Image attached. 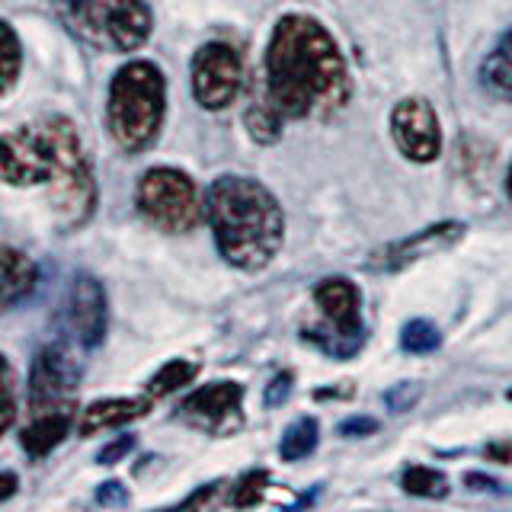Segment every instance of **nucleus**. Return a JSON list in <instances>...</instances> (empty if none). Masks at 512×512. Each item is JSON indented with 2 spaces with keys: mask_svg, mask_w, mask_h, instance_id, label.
<instances>
[{
  "mask_svg": "<svg viewBox=\"0 0 512 512\" xmlns=\"http://www.w3.org/2000/svg\"><path fill=\"white\" fill-rule=\"evenodd\" d=\"M349 71L333 36L304 13H288L266 48V100L288 119L343 106Z\"/></svg>",
  "mask_w": 512,
  "mask_h": 512,
  "instance_id": "nucleus-1",
  "label": "nucleus"
},
{
  "mask_svg": "<svg viewBox=\"0 0 512 512\" xmlns=\"http://www.w3.org/2000/svg\"><path fill=\"white\" fill-rule=\"evenodd\" d=\"M205 215L221 256L237 269H263L282 247V205L250 176H218L208 186Z\"/></svg>",
  "mask_w": 512,
  "mask_h": 512,
  "instance_id": "nucleus-2",
  "label": "nucleus"
},
{
  "mask_svg": "<svg viewBox=\"0 0 512 512\" xmlns=\"http://www.w3.org/2000/svg\"><path fill=\"white\" fill-rule=\"evenodd\" d=\"M167 112V84L157 64L128 61L109 84L106 122L122 151H144L157 138Z\"/></svg>",
  "mask_w": 512,
  "mask_h": 512,
  "instance_id": "nucleus-3",
  "label": "nucleus"
},
{
  "mask_svg": "<svg viewBox=\"0 0 512 512\" xmlns=\"http://www.w3.org/2000/svg\"><path fill=\"white\" fill-rule=\"evenodd\" d=\"M68 7L74 29L106 52H135L154 29L144 0H71Z\"/></svg>",
  "mask_w": 512,
  "mask_h": 512,
  "instance_id": "nucleus-4",
  "label": "nucleus"
},
{
  "mask_svg": "<svg viewBox=\"0 0 512 512\" xmlns=\"http://www.w3.org/2000/svg\"><path fill=\"white\" fill-rule=\"evenodd\" d=\"M45 186L52 189L58 221L64 228H80L93 215L96 183L90 173V160L84 154L77 128L64 116H55V170Z\"/></svg>",
  "mask_w": 512,
  "mask_h": 512,
  "instance_id": "nucleus-5",
  "label": "nucleus"
},
{
  "mask_svg": "<svg viewBox=\"0 0 512 512\" xmlns=\"http://www.w3.org/2000/svg\"><path fill=\"white\" fill-rule=\"evenodd\" d=\"M314 298L320 304V311H324L327 324L317 330H304V340L336 359L356 356V352L365 346L359 288L349 279H324L314 288Z\"/></svg>",
  "mask_w": 512,
  "mask_h": 512,
  "instance_id": "nucleus-6",
  "label": "nucleus"
},
{
  "mask_svg": "<svg viewBox=\"0 0 512 512\" xmlns=\"http://www.w3.org/2000/svg\"><path fill=\"white\" fill-rule=\"evenodd\" d=\"M141 215L164 231H192L199 224V192L183 170L154 167L138 183Z\"/></svg>",
  "mask_w": 512,
  "mask_h": 512,
  "instance_id": "nucleus-7",
  "label": "nucleus"
},
{
  "mask_svg": "<svg viewBox=\"0 0 512 512\" xmlns=\"http://www.w3.org/2000/svg\"><path fill=\"white\" fill-rule=\"evenodd\" d=\"M55 170V116L16 132H0V183L39 186Z\"/></svg>",
  "mask_w": 512,
  "mask_h": 512,
  "instance_id": "nucleus-8",
  "label": "nucleus"
},
{
  "mask_svg": "<svg viewBox=\"0 0 512 512\" xmlns=\"http://www.w3.org/2000/svg\"><path fill=\"white\" fill-rule=\"evenodd\" d=\"M244 84V64L231 45L208 42L192 58V93L202 109H224Z\"/></svg>",
  "mask_w": 512,
  "mask_h": 512,
  "instance_id": "nucleus-9",
  "label": "nucleus"
},
{
  "mask_svg": "<svg viewBox=\"0 0 512 512\" xmlns=\"http://www.w3.org/2000/svg\"><path fill=\"white\" fill-rule=\"evenodd\" d=\"M391 132L400 154L416 164H432L442 151V132L436 109L420 96H407L391 112Z\"/></svg>",
  "mask_w": 512,
  "mask_h": 512,
  "instance_id": "nucleus-10",
  "label": "nucleus"
},
{
  "mask_svg": "<svg viewBox=\"0 0 512 512\" xmlns=\"http://www.w3.org/2000/svg\"><path fill=\"white\" fill-rule=\"evenodd\" d=\"M77 372L68 359V352L58 346L42 349L36 362H32L29 375V407L32 413H48V410H71Z\"/></svg>",
  "mask_w": 512,
  "mask_h": 512,
  "instance_id": "nucleus-11",
  "label": "nucleus"
},
{
  "mask_svg": "<svg viewBox=\"0 0 512 512\" xmlns=\"http://www.w3.org/2000/svg\"><path fill=\"white\" fill-rule=\"evenodd\" d=\"M464 237V224L461 221H445V224H432V228L413 234L407 240H397V244L378 250L368 266L378 269V272H400L407 269L410 263L423 260V256H432V253H442L452 244Z\"/></svg>",
  "mask_w": 512,
  "mask_h": 512,
  "instance_id": "nucleus-12",
  "label": "nucleus"
},
{
  "mask_svg": "<svg viewBox=\"0 0 512 512\" xmlns=\"http://www.w3.org/2000/svg\"><path fill=\"white\" fill-rule=\"evenodd\" d=\"M68 327L74 333V340L80 346H100L106 336V292L100 279L80 276L71 282V295H68Z\"/></svg>",
  "mask_w": 512,
  "mask_h": 512,
  "instance_id": "nucleus-13",
  "label": "nucleus"
},
{
  "mask_svg": "<svg viewBox=\"0 0 512 512\" xmlns=\"http://www.w3.org/2000/svg\"><path fill=\"white\" fill-rule=\"evenodd\" d=\"M240 400H244V388L234 381H215V384H205V388L192 391L183 400V416L189 423H196L202 429H212V432H224L240 413Z\"/></svg>",
  "mask_w": 512,
  "mask_h": 512,
  "instance_id": "nucleus-14",
  "label": "nucleus"
},
{
  "mask_svg": "<svg viewBox=\"0 0 512 512\" xmlns=\"http://www.w3.org/2000/svg\"><path fill=\"white\" fill-rule=\"evenodd\" d=\"M151 407V397H109V400H96L90 404L77 420L80 436H96V432H109L119 429L125 423L138 420Z\"/></svg>",
  "mask_w": 512,
  "mask_h": 512,
  "instance_id": "nucleus-15",
  "label": "nucleus"
},
{
  "mask_svg": "<svg viewBox=\"0 0 512 512\" xmlns=\"http://www.w3.org/2000/svg\"><path fill=\"white\" fill-rule=\"evenodd\" d=\"M39 269L23 250L16 247H0V308L23 301L32 288H36Z\"/></svg>",
  "mask_w": 512,
  "mask_h": 512,
  "instance_id": "nucleus-16",
  "label": "nucleus"
},
{
  "mask_svg": "<svg viewBox=\"0 0 512 512\" xmlns=\"http://www.w3.org/2000/svg\"><path fill=\"white\" fill-rule=\"evenodd\" d=\"M71 420H74L71 410L32 413V423L23 429V448H26L32 458H45L71 432Z\"/></svg>",
  "mask_w": 512,
  "mask_h": 512,
  "instance_id": "nucleus-17",
  "label": "nucleus"
},
{
  "mask_svg": "<svg viewBox=\"0 0 512 512\" xmlns=\"http://www.w3.org/2000/svg\"><path fill=\"white\" fill-rule=\"evenodd\" d=\"M480 80H484V87L493 96L512 100V29L496 42V48L480 64Z\"/></svg>",
  "mask_w": 512,
  "mask_h": 512,
  "instance_id": "nucleus-18",
  "label": "nucleus"
},
{
  "mask_svg": "<svg viewBox=\"0 0 512 512\" xmlns=\"http://www.w3.org/2000/svg\"><path fill=\"white\" fill-rule=\"evenodd\" d=\"M199 365L196 362H186V359H173L167 365H160V372H154V378L148 381V394L151 397H167L173 391H180L183 384H189L196 378Z\"/></svg>",
  "mask_w": 512,
  "mask_h": 512,
  "instance_id": "nucleus-19",
  "label": "nucleus"
},
{
  "mask_svg": "<svg viewBox=\"0 0 512 512\" xmlns=\"http://www.w3.org/2000/svg\"><path fill=\"white\" fill-rule=\"evenodd\" d=\"M400 487H404V493H410V496H429V500H442V496H448L445 474L423 468V464L407 468L404 477H400Z\"/></svg>",
  "mask_w": 512,
  "mask_h": 512,
  "instance_id": "nucleus-20",
  "label": "nucleus"
},
{
  "mask_svg": "<svg viewBox=\"0 0 512 512\" xmlns=\"http://www.w3.org/2000/svg\"><path fill=\"white\" fill-rule=\"evenodd\" d=\"M20 64H23L20 39H16V32L7 23H0V96L16 84V77H20Z\"/></svg>",
  "mask_w": 512,
  "mask_h": 512,
  "instance_id": "nucleus-21",
  "label": "nucleus"
},
{
  "mask_svg": "<svg viewBox=\"0 0 512 512\" xmlns=\"http://www.w3.org/2000/svg\"><path fill=\"white\" fill-rule=\"evenodd\" d=\"M314 448H317V420L304 416V420H298L292 429L285 432L279 452L285 461H301V458H308Z\"/></svg>",
  "mask_w": 512,
  "mask_h": 512,
  "instance_id": "nucleus-22",
  "label": "nucleus"
},
{
  "mask_svg": "<svg viewBox=\"0 0 512 512\" xmlns=\"http://www.w3.org/2000/svg\"><path fill=\"white\" fill-rule=\"evenodd\" d=\"M400 346H404V352H413V356H426V352H436L442 346V333L429 320L416 317L407 320L404 330H400Z\"/></svg>",
  "mask_w": 512,
  "mask_h": 512,
  "instance_id": "nucleus-23",
  "label": "nucleus"
},
{
  "mask_svg": "<svg viewBox=\"0 0 512 512\" xmlns=\"http://www.w3.org/2000/svg\"><path fill=\"white\" fill-rule=\"evenodd\" d=\"M282 119L285 116L269 100L266 103H256L247 112V128H250L253 141H260V144H272V141H276L282 135Z\"/></svg>",
  "mask_w": 512,
  "mask_h": 512,
  "instance_id": "nucleus-24",
  "label": "nucleus"
},
{
  "mask_svg": "<svg viewBox=\"0 0 512 512\" xmlns=\"http://www.w3.org/2000/svg\"><path fill=\"white\" fill-rule=\"evenodd\" d=\"M16 420V384H13V368L0 356V436L13 426Z\"/></svg>",
  "mask_w": 512,
  "mask_h": 512,
  "instance_id": "nucleus-25",
  "label": "nucleus"
},
{
  "mask_svg": "<svg viewBox=\"0 0 512 512\" xmlns=\"http://www.w3.org/2000/svg\"><path fill=\"white\" fill-rule=\"evenodd\" d=\"M263 493H266V474H263V471H250V474L234 487L231 503H234V506H256V503L263 500Z\"/></svg>",
  "mask_w": 512,
  "mask_h": 512,
  "instance_id": "nucleus-26",
  "label": "nucleus"
},
{
  "mask_svg": "<svg viewBox=\"0 0 512 512\" xmlns=\"http://www.w3.org/2000/svg\"><path fill=\"white\" fill-rule=\"evenodd\" d=\"M420 384H413V381H404V384H394V388L384 394V404H388L394 413H407L416 400H420Z\"/></svg>",
  "mask_w": 512,
  "mask_h": 512,
  "instance_id": "nucleus-27",
  "label": "nucleus"
},
{
  "mask_svg": "<svg viewBox=\"0 0 512 512\" xmlns=\"http://www.w3.org/2000/svg\"><path fill=\"white\" fill-rule=\"evenodd\" d=\"M288 394H292V375L282 372V375H276V378L269 381L263 400H266V407H279V404H285V400H288Z\"/></svg>",
  "mask_w": 512,
  "mask_h": 512,
  "instance_id": "nucleus-28",
  "label": "nucleus"
},
{
  "mask_svg": "<svg viewBox=\"0 0 512 512\" xmlns=\"http://www.w3.org/2000/svg\"><path fill=\"white\" fill-rule=\"evenodd\" d=\"M378 429V420H372V416H352V420L340 423V436L346 439H359V436H368V432Z\"/></svg>",
  "mask_w": 512,
  "mask_h": 512,
  "instance_id": "nucleus-29",
  "label": "nucleus"
},
{
  "mask_svg": "<svg viewBox=\"0 0 512 512\" xmlns=\"http://www.w3.org/2000/svg\"><path fill=\"white\" fill-rule=\"evenodd\" d=\"M135 448V439L132 436H122V439H116L112 445H106L103 452H100V464H116L119 458H125L128 452Z\"/></svg>",
  "mask_w": 512,
  "mask_h": 512,
  "instance_id": "nucleus-30",
  "label": "nucleus"
},
{
  "mask_svg": "<svg viewBox=\"0 0 512 512\" xmlns=\"http://www.w3.org/2000/svg\"><path fill=\"white\" fill-rule=\"evenodd\" d=\"M96 500H100L103 506H122V503H128V493L122 490V484L109 480V484H103L100 493H96Z\"/></svg>",
  "mask_w": 512,
  "mask_h": 512,
  "instance_id": "nucleus-31",
  "label": "nucleus"
},
{
  "mask_svg": "<svg viewBox=\"0 0 512 512\" xmlns=\"http://www.w3.org/2000/svg\"><path fill=\"white\" fill-rule=\"evenodd\" d=\"M464 484L474 490H484V493H509L506 484H500V480H493L487 474H464Z\"/></svg>",
  "mask_w": 512,
  "mask_h": 512,
  "instance_id": "nucleus-32",
  "label": "nucleus"
},
{
  "mask_svg": "<svg viewBox=\"0 0 512 512\" xmlns=\"http://www.w3.org/2000/svg\"><path fill=\"white\" fill-rule=\"evenodd\" d=\"M16 493V474H0V500Z\"/></svg>",
  "mask_w": 512,
  "mask_h": 512,
  "instance_id": "nucleus-33",
  "label": "nucleus"
},
{
  "mask_svg": "<svg viewBox=\"0 0 512 512\" xmlns=\"http://www.w3.org/2000/svg\"><path fill=\"white\" fill-rule=\"evenodd\" d=\"M506 186H509V196H512V167H509V180H506Z\"/></svg>",
  "mask_w": 512,
  "mask_h": 512,
  "instance_id": "nucleus-34",
  "label": "nucleus"
},
{
  "mask_svg": "<svg viewBox=\"0 0 512 512\" xmlns=\"http://www.w3.org/2000/svg\"><path fill=\"white\" fill-rule=\"evenodd\" d=\"M61 4H71V0H61Z\"/></svg>",
  "mask_w": 512,
  "mask_h": 512,
  "instance_id": "nucleus-35",
  "label": "nucleus"
},
{
  "mask_svg": "<svg viewBox=\"0 0 512 512\" xmlns=\"http://www.w3.org/2000/svg\"><path fill=\"white\" fill-rule=\"evenodd\" d=\"M509 400H512V388H509Z\"/></svg>",
  "mask_w": 512,
  "mask_h": 512,
  "instance_id": "nucleus-36",
  "label": "nucleus"
}]
</instances>
